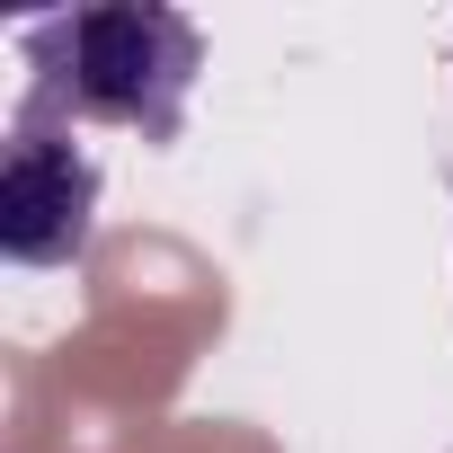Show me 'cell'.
Returning a JSON list of instances; mask_svg holds the SVG:
<instances>
[{
	"mask_svg": "<svg viewBox=\"0 0 453 453\" xmlns=\"http://www.w3.org/2000/svg\"><path fill=\"white\" fill-rule=\"evenodd\" d=\"M19 63H27V89H19L27 116H54L72 134L125 125L160 151L187 134L204 27L178 10H134V0H116V10H54V19L19 27Z\"/></svg>",
	"mask_w": 453,
	"mask_h": 453,
	"instance_id": "1",
	"label": "cell"
},
{
	"mask_svg": "<svg viewBox=\"0 0 453 453\" xmlns=\"http://www.w3.org/2000/svg\"><path fill=\"white\" fill-rule=\"evenodd\" d=\"M98 160L72 125L10 107V142H0V250L10 267H81L98 241Z\"/></svg>",
	"mask_w": 453,
	"mask_h": 453,
	"instance_id": "2",
	"label": "cell"
}]
</instances>
